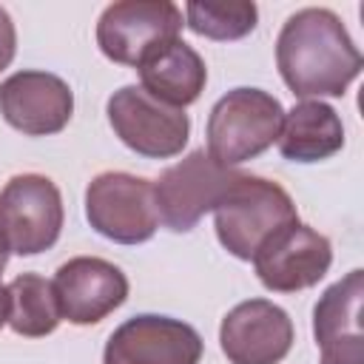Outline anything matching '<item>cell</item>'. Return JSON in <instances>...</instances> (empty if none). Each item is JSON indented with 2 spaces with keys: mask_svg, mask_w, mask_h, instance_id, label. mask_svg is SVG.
<instances>
[{
  "mask_svg": "<svg viewBox=\"0 0 364 364\" xmlns=\"http://www.w3.org/2000/svg\"><path fill=\"white\" fill-rule=\"evenodd\" d=\"M182 26V9L171 0H119L100 14L97 46L111 63L139 68L179 40Z\"/></svg>",
  "mask_w": 364,
  "mask_h": 364,
  "instance_id": "4",
  "label": "cell"
},
{
  "mask_svg": "<svg viewBox=\"0 0 364 364\" xmlns=\"http://www.w3.org/2000/svg\"><path fill=\"white\" fill-rule=\"evenodd\" d=\"M85 219L117 245L148 242L159 228L154 182L125 171L97 173L85 188Z\"/></svg>",
  "mask_w": 364,
  "mask_h": 364,
  "instance_id": "5",
  "label": "cell"
},
{
  "mask_svg": "<svg viewBox=\"0 0 364 364\" xmlns=\"http://www.w3.org/2000/svg\"><path fill=\"white\" fill-rule=\"evenodd\" d=\"M9 253H11V247H9L6 230H3V225H0V273H3V267H6V262H9Z\"/></svg>",
  "mask_w": 364,
  "mask_h": 364,
  "instance_id": "22",
  "label": "cell"
},
{
  "mask_svg": "<svg viewBox=\"0 0 364 364\" xmlns=\"http://www.w3.org/2000/svg\"><path fill=\"white\" fill-rule=\"evenodd\" d=\"M284 108L262 88H233L216 100L208 114V154L225 165H242L264 154L282 131Z\"/></svg>",
  "mask_w": 364,
  "mask_h": 364,
  "instance_id": "3",
  "label": "cell"
},
{
  "mask_svg": "<svg viewBox=\"0 0 364 364\" xmlns=\"http://www.w3.org/2000/svg\"><path fill=\"white\" fill-rule=\"evenodd\" d=\"M139 80L151 97L173 108H185L205 91L208 68L196 48H191L185 40H173L139 65Z\"/></svg>",
  "mask_w": 364,
  "mask_h": 364,
  "instance_id": "15",
  "label": "cell"
},
{
  "mask_svg": "<svg viewBox=\"0 0 364 364\" xmlns=\"http://www.w3.org/2000/svg\"><path fill=\"white\" fill-rule=\"evenodd\" d=\"M9 327L26 338H43L63 321L54 284L37 273H20L9 282Z\"/></svg>",
  "mask_w": 364,
  "mask_h": 364,
  "instance_id": "17",
  "label": "cell"
},
{
  "mask_svg": "<svg viewBox=\"0 0 364 364\" xmlns=\"http://www.w3.org/2000/svg\"><path fill=\"white\" fill-rule=\"evenodd\" d=\"M14 51H17V31H14L9 11L0 6V71L11 65Z\"/></svg>",
  "mask_w": 364,
  "mask_h": 364,
  "instance_id": "20",
  "label": "cell"
},
{
  "mask_svg": "<svg viewBox=\"0 0 364 364\" xmlns=\"http://www.w3.org/2000/svg\"><path fill=\"white\" fill-rule=\"evenodd\" d=\"M202 336L182 318L142 313L122 321L105 341L102 364H199Z\"/></svg>",
  "mask_w": 364,
  "mask_h": 364,
  "instance_id": "10",
  "label": "cell"
},
{
  "mask_svg": "<svg viewBox=\"0 0 364 364\" xmlns=\"http://www.w3.org/2000/svg\"><path fill=\"white\" fill-rule=\"evenodd\" d=\"M60 316L77 327L97 324L128 299L125 273L100 256H74L54 273Z\"/></svg>",
  "mask_w": 364,
  "mask_h": 364,
  "instance_id": "11",
  "label": "cell"
},
{
  "mask_svg": "<svg viewBox=\"0 0 364 364\" xmlns=\"http://www.w3.org/2000/svg\"><path fill=\"white\" fill-rule=\"evenodd\" d=\"M259 282L273 293H296L318 284L333 264V245L304 222H293L270 236L250 259Z\"/></svg>",
  "mask_w": 364,
  "mask_h": 364,
  "instance_id": "9",
  "label": "cell"
},
{
  "mask_svg": "<svg viewBox=\"0 0 364 364\" xmlns=\"http://www.w3.org/2000/svg\"><path fill=\"white\" fill-rule=\"evenodd\" d=\"M276 65L301 100L341 97L361 74L364 57L336 11L307 6L284 20L276 37Z\"/></svg>",
  "mask_w": 364,
  "mask_h": 364,
  "instance_id": "1",
  "label": "cell"
},
{
  "mask_svg": "<svg viewBox=\"0 0 364 364\" xmlns=\"http://www.w3.org/2000/svg\"><path fill=\"white\" fill-rule=\"evenodd\" d=\"M219 344L230 364H279L293 347V321L279 304L247 299L222 318Z\"/></svg>",
  "mask_w": 364,
  "mask_h": 364,
  "instance_id": "13",
  "label": "cell"
},
{
  "mask_svg": "<svg viewBox=\"0 0 364 364\" xmlns=\"http://www.w3.org/2000/svg\"><path fill=\"white\" fill-rule=\"evenodd\" d=\"M361 299H364V270L358 267L321 293V299L313 307V336L318 347L364 338Z\"/></svg>",
  "mask_w": 364,
  "mask_h": 364,
  "instance_id": "16",
  "label": "cell"
},
{
  "mask_svg": "<svg viewBox=\"0 0 364 364\" xmlns=\"http://www.w3.org/2000/svg\"><path fill=\"white\" fill-rule=\"evenodd\" d=\"M60 188L43 173H17L0 191V225L17 256H37L60 239L63 230Z\"/></svg>",
  "mask_w": 364,
  "mask_h": 364,
  "instance_id": "8",
  "label": "cell"
},
{
  "mask_svg": "<svg viewBox=\"0 0 364 364\" xmlns=\"http://www.w3.org/2000/svg\"><path fill=\"white\" fill-rule=\"evenodd\" d=\"M256 20H259V9L256 3L247 0H222V3L193 0L185 6V26L193 34L219 43L242 40L256 28Z\"/></svg>",
  "mask_w": 364,
  "mask_h": 364,
  "instance_id": "18",
  "label": "cell"
},
{
  "mask_svg": "<svg viewBox=\"0 0 364 364\" xmlns=\"http://www.w3.org/2000/svg\"><path fill=\"white\" fill-rule=\"evenodd\" d=\"M279 154L290 162H321L344 148V125L333 105L321 100H301L284 111L276 136Z\"/></svg>",
  "mask_w": 364,
  "mask_h": 364,
  "instance_id": "14",
  "label": "cell"
},
{
  "mask_svg": "<svg viewBox=\"0 0 364 364\" xmlns=\"http://www.w3.org/2000/svg\"><path fill=\"white\" fill-rule=\"evenodd\" d=\"M0 114L26 136L60 134L74 114V94L57 74L17 71L0 82Z\"/></svg>",
  "mask_w": 364,
  "mask_h": 364,
  "instance_id": "12",
  "label": "cell"
},
{
  "mask_svg": "<svg viewBox=\"0 0 364 364\" xmlns=\"http://www.w3.org/2000/svg\"><path fill=\"white\" fill-rule=\"evenodd\" d=\"M239 171L219 165L208 151H191L154 182L159 222L173 233H188L210 213Z\"/></svg>",
  "mask_w": 364,
  "mask_h": 364,
  "instance_id": "7",
  "label": "cell"
},
{
  "mask_svg": "<svg viewBox=\"0 0 364 364\" xmlns=\"http://www.w3.org/2000/svg\"><path fill=\"white\" fill-rule=\"evenodd\" d=\"M9 324V290L6 284H0V327Z\"/></svg>",
  "mask_w": 364,
  "mask_h": 364,
  "instance_id": "21",
  "label": "cell"
},
{
  "mask_svg": "<svg viewBox=\"0 0 364 364\" xmlns=\"http://www.w3.org/2000/svg\"><path fill=\"white\" fill-rule=\"evenodd\" d=\"M293 222H299V213L290 193L273 179L242 171L213 208L219 245L242 262H250L270 236Z\"/></svg>",
  "mask_w": 364,
  "mask_h": 364,
  "instance_id": "2",
  "label": "cell"
},
{
  "mask_svg": "<svg viewBox=\"0 0 364 364\" xmlns=\"http://www.w3.org/2000/svg\"><path fill=\"white\" fill-rule=\"evenodd\" d=\"M321 364H364V338L321 347Z\"/></svg>",
  "mask_w": 364,
  "mask_h": 364,
  "instance_id": "19",
  "label": "cell"
},
{
  "mask_svg": "<svg viewBox=\"0 0 364 364\" xmlns=\"http://www.w3.org/2000/svg\"><path fill=\"white\" fill-rule=\"evenodd\" d=\"M108 122L119 142L139 156L168 159L182 154L191 134L185 108L151 97L142 85H122L108 97Z\"/></svg>",
  "mask_w": 364,
  "mask_h": 364,
  "instance_id": "6",
  "label": "cell"
}]
</instances>
